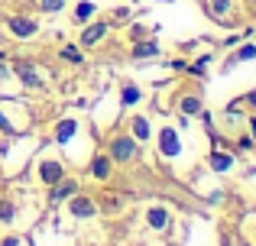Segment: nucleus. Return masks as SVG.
Returning a JSON list of instances; mask_svg holds the SVG:
<instances>
[{"mask_svg":"<svg viewBox=\"0 0 256 246\" xmlns=\"http://www.w3.org/2000/svg\"><path fill=\"white\" fill-rule=\"evenodd\" d=\"M133 156H136V146H133L130 136L114 139V159H117V162H126V159H133Z\"/></svg>","mask_w":256,"mask_h":246,"instance_id":"nucleus-1","label":"nucleus"},{"mask_svg":"<svg viewBox=\"0 0 256 246\" xmlns=\"http://www.w3.org/2000/svg\"><path fill=\"white\" fill-rule=\"evenodd\" d=\"M16 75L26 81V88H42V81H39V75L32 71V65H30V62H20V65H16Z\"/></svg>","mask_w":256,"mask_h":246,"instance_id":"nucleus-2","label":"nucleus"},{"mask_svg":"<svg viewBox=\"0 0 256 246\" xmlns=\"http://www.w3.org/2000/svg\"><path fill=\"white\" fill-rule=\"evenodd\" d=\"M10 29H13V36L26 39V36L36 32V23H32V19H10Z\"/></svg>","mask_w":256,"mask_h":246,"instance_id":"nucleus-3","label":"nucleus"},{"mask_svg":"<svg viewBox=\"0 0 256 246\" xmlns=\"http://www.w3.org/2000/svg\"><path fill=\"white\" fill-rule=\"evenodd\" d=\"M72 214L75 217H94V204L88 198H72Z\"/></svg>","mask_w":256,"mask_h":246,"instance_id":"nucleus-4","label":"nucleus"},{"mask_svg":"<svg viewBox=\"0 0 256 246\" xmlns=\"http://www.w3.org/2000/svg\"><path fill=\"white\" fill-rule=\"evenodd\" d=\"M100 36H107V26H104V23H94V26H88V29H84L82 42H84V45H94Z\"/></svg>","mask_w":256,"mask_h":246,"instance_id":"nucleus-5","label":"nucleus"},{"mask_svg":"<svg viewBox=\"0 0 256 246\" xmlns=\"http://www.w3.org/2000/svg\"><path fill=\"white\" fill-rule=\"evenodd\" d=\"M39 172H42V178L49 185H56L58 178H62V165H58V162H42V169H39Z\"/></svg>","mask_w":256,"mask_h":246,"instance_id":"nucleus-6","label":"nucleus"},{"mask_svg":"<svg viewBox=\"0 0 256 246\" xmlns=\"http://www.w3.org/2000/svg\"><path fill=\"white\" fill-rule=\"evenodd\" d=\"M75 130H78L75 120H62V123H58V130H56V139H58V143H68V139L75 136Z\"/></svg>","mask_w":256,"mask_h":246,"instance_id":"nucleus-7","label":"nucleus"},{"mask_svg":"<svg viewBox=\"0 0 256 246\" xmlns=\"http://www.w3.org/2000/svg\"><path fill=\"white\" fill-rule=\"evenodd\" d=\"M162 152H166V156H175V152H178V139H175V130H162Z\"/></svg>","mask_w":256,"mask_h":246,"instance_id":"nucleus-8","label":"nucleus"},{"mask_svg":"<svg viewBox=\"0 0 256 246\" xmlns=\"http://www.w3.org/2000/svg\"><path fill=\"white\" fill-rule=\"evenodd\" d=\"M91 172H94V178H107L110 175V159H94V165H91Z\"/></svg>","mask_w":256,"mask_h":246,"instance_id":"nucleus-9","label":"nucleus"},{"mask_svg":"<svg viewBox=\"0 0 256 246\" xmlns=\"http://www.w3.org/2000/svg\"><path fill=\"white\" fill-rule=\"evenodd\" d=\"M75 182H62V185H58V188L56 191H52V201H62V198H68V195H75Z\"/></svg>","mask_w":256,"mask_h":246,"instance_id":"nucleus-10","label":"nucleus"},{"mask_svg":"<svg viewBox=\"0 0 256 246\" xmlns=\"http://www.w3.org/2000/svg\"><path fill=\"white\" fill-rule=\"evenodd\" d=\"M211 165H214L218 172H227V169L234 165V159H230V156H224V152H214V156H211Z\"/></svg>","mask_w":256,"mask_h":246,"instance_id":"nucleus-11","label":"nucleus"},{"mask_svg":"<svg viewBox=\"0 0 256 246\" xmlns=\"http://www.w3.org/2000/svg\"><path fill=\"white\" fill-rule=\"evenodd\" d=\"M133 133H136V139H150V123H146L143 117H136V120H133Z\"/></svg>","mask_w":256,"mask_h":246,"instance_id":"nucleus-12","label":"nucleus"},{"mask_svg":"<svg viewBox=\"0 0 256 246\" xmlns=\"http://www.w3.org/2000/svg\"><path fill=\"white\" fill-rule=\"evenodd\" d=\"M150 224H152L156 230H162V227H166V211H162V208H152V211H150Z\"/></svg>","mask_w":256,"mask_h":246,"instance_id":"nucleus-13","label":"nucleus"},{"mask_svg":"<svg viewBox=\"0 0 256 246\" xmlns=\"http://www.w3.org/2000/svg\"><path fill=\"white\" fill-rule=\"evenodd\" d=\"M156 42H140L136 45V49H133V55H136V58H143V55H156Z\"/></svg>","mask_w":256,"mask_h":246,"instance_id":"nucleus-14","label":"nucleus"},{"mask_svg":"<svg viewBox=\"0 0 256 246\" xmlns=\"http://www.w3.org/2000/svg\"><path fill=\"white\" fill-rule=\"evenodd\" d=\"M182 110H185V114H201V101H194V97H185V101H182Z\"/></svg>","mask_w":256,"mask_h":246,"instance_id":"nucleus-15","label":"nucleus"},{"mask_svg":"<svg viewBox=\"0 0 256 246\" xmlns=\"http://www.w3.org/2000/svg\"><path fill=\"white\" fill-rule=\"evenodd\" d=\"M62 58H68V62H82V52L72 49V45H65V49H62Z\"/></svg>","mask_w":256,"mask_h":246,"instance_id":"nucleus-16","label":"nucleus"},{"mask_svg":"<svg viewBox=\"0 0 256 246\" xmlns=\"http://www.w3.org/2000/svg\"><path fill=\"white\" fill-rule=\"evenodd\" d=\"M0 221H13V204L0 201Z\"/></svg>","mask_w":256,"mask_h":246,"instance_id":"nucleus-17","label":"nucleus"},{"mask_svg":"<svg viewBox=\"0 0 256 246\" xmlns=\"http://www.w3.org/2000/svg\"><path fill=\"white\" fill-rule=\"evenodd\" d=\"M136 101H140V91L136 88H126L124 91V104H136Z\"/></svg>","mask_w":256,"mask_h":246,"instance_id":"nucleus-18","label":"nucleus"},{"mask_svg":"<svg viewBox=\"0 0 256 246\" xmlns=\"http://www.w3.org/2000/svg\"><path fill=\"white\" fill-rule=\"evenodd\" d=\"M91 13H94V6H91V3H82L75 16H78V19H91Z\"/></svg>","mask_w":256,"mask_h":246,"instance_id":"nucleus-19","label":"nucleus"},{"mask_svg":"<svg viewBox=\"0 0 256 246\" xmlns=\"http://www.w3.org/2000/svg\"><path fill=\"white\" fill-rule=\"evenodd\" d=\"M208 62H211L208 55H204V58H198V62L192 65V75H204V65H208Z\"/></svg>","mask_w":256,"mask_h":246,"instance_id":"nucleus-20","label":"nucleus"},{"mask_svg":"<svg viewBox=\"0 0 256 246\" xmlns=\"http://www.w3.org/2000/svg\"><path fill=\"white\" fill-rule=\"evenodd\" d=\"M237 58H256V45H244Z\"/></svg>","mask_w":256,"mask_h":246,"instance_id":"nucleus-21","label":"nucleus"},{"mask_svg":"<svg viewBox=\"0 0 256 246\" xmlns=\"http://www.w3.org/2000/svg\"><path fill=\"white\" fill-rule=\"evenodd\" d=\"M62 3H65V0H42V6H46V10H58Z\"/></svg>","mask_w":256,"mask_h":246,"instance_id":"nucleus-22","label":"nucleus"},{"mask_svg":"<svg viewBox=\"0 0 256 246\" xmlns=\"http://www.w3.org/2000/svg\"><path fill=\"white\" fill-rule=\"evenodd\" d=\"M227 10V0H214V13H224Z\"/></svg>","mask_w":256,"mask_h":246,"instance_id":"nucleus-23","label":"nucleus"},{"mask_svg":"<svg viewBox=\"0 0 256 246\" xmlns=\"http://www.w3.org/2000/svg\"><path fill=\"white\" fill-rule=\"evenodd\" d=\"M4 246H16V240H4Z\"/></svg>","mask_w":256,"mask_h":246,"instance_id":"nucleus-24","label":"nucleus"},{"mask_svg":"<svg viewBox=\"0 0 256 246\" xmlns=\"http://www.w3.org/2000/svg\"><path fill=\"white\" fill-rule=\"evenodd\" d=\"M250 101H253V104H256V91H253V94H250Z\"/></svg>","mask_w":256,"mask_h":246,"instance_id":"nucleus-25","label":"nucleus"}]
</instances>
